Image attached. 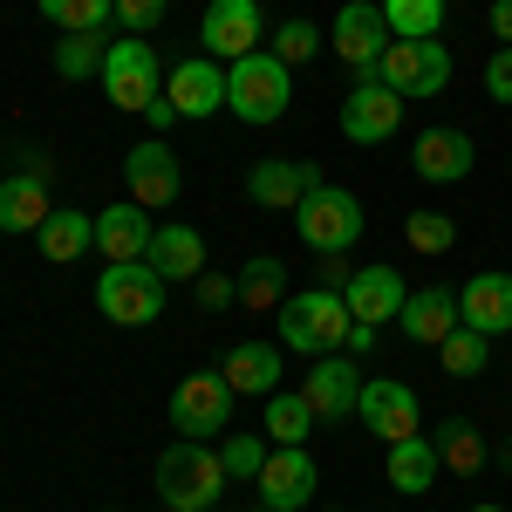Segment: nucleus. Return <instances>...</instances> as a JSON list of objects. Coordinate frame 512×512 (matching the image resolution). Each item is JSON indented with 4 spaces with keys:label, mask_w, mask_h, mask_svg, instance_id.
<instances>
[{
    "label": "nucleus",
    "mask_w": 512,
    "mask_h": 512,
    "mask_svg": "<svg viewBox=\"0 0 512 512\" xmlns=\"http://www.w3.org/2000/svg\"><path fill=\"white\" fill-rule=\"evenodd\" d=\"M349 355H376V328H369V321H355V328H349Z\"/></svg>",
    "instance_id": "37998d69"
},
{
    "label": "nucleus",
    "mask_w": 512,
    "mask_h": 512,
    "mask_svg": "<svg viewBox=\"0 0 512 512\" xmlns=\"http://www.w3.org/2000/svg\"><path fill=\"white\" fill-rule=\"evenodd\" d=\"M362 198L342 192V185H315V192L294 205V233L308 253H349L355 239H362Z\"/></svg>",
    "instance_id": "423d86ee"
},
{
    "label": "nucleus",
    "mask_w": 512,
    "mask_h": 512,
    "mask_svg": "<svg viewBox=\"0 0 512 512\" xmlns=\"http://www.w3.org/2000/svg\"><path fill=\"white\" fill-rule=\"evenodd\" d=\"M103 55H110V35H62L55 41V76L62 82L103 76Z\"/></svg>",
    "instance_id": "72a5a7b5"
},
{
    "label": "nucleus",
    "mask_w": 512,
    "mask_h": 512,
    "mask_svg": "<svg viewBox=\"0 0 512 512\" xmlns=\"http://www.w3.org/2000/svg\"><path fill=\"white\" fill-rule=\"evenodd\" d=\"M144 123H151V130H171V123H178V110H171V96H158V103L144 110Z\"/></svg>",
    "instance_id": "c03bdc74"
},
{
    "label": "nucleus",
    "mask_w": 512,
    "mask_h": 512,
    "mask_svg": "<svg viewBox=\"0 0 512 512\" xmlns=\"http://www.w3.org/2000/svg\"><path fill=\"white\" fill-rule=\"evenodd\" d=\"M396 328H403V342H417V349H437V342L458 328V287H417V294L403 301Z\"/></svg>",
    "instance_id": "4be33fe9"
},
{
    "label": "nucleus",
    "mask_w": 512,
    "mask_h": 512,
    "mask_svg": "<svg viewBox=\"0 0 512 512\" xmlns=\"http://www.w3.org/2000/svg\"><path fill=\"white\" fill-rule=\"evenodd\" d=\"M383 478H390L403 499H424L437 478H444V465H437V444H431L424 431H417V437H396V444H390V465H383Z\"/></svg>",
    "instance_id": "b1692460"
},
{
    "label": "nucleus",
    "mask_w": 512,
    "mask_h": 512,
    "mask_svg": "<svg viewBox=\"0 0 512 512\" xmlns=\"http://www.w3.org/2000/svg\"><path fill=\"white\" fill-rule=\"evenodd\" d=\"M233 383L219 376V369H198V376H185L178 390H171V424H178V437H198V444H212V437L233 431Z\"/></svg>",
    "instance_id": "0eeeda50"
},
{
    "label": "nucleus",
    "mask_w": 512,
    "mask_h": 512,
    "mask_svg": "<svg viewBox=\"0 0 512 512\" xmlns=\"http://www.w3.org/2000/svg\"><path fill=\"white\" fill-rule=\"evenodd\" d=\"M506 465H512V437H506Z\"/></svg>",
    "instance_id": "a18cd8bd"
},
{
    "label": "nucleus",
    "mask_w": 512,
    "mask_h": 512,
    "mask_svg": "<svg viewBox=\"0 0 512 512\" xmlns=\"http://www.w3.org/2000/svg\"><path fill=\"white\" fill-rule=\"evenodd\" d=\"M198 41L212 62H239V55H260L267 48V7L260 0H212L198 14Z\"/></svg>",
    "instance_id": "6e6552de"
},
{
    "label": "nucleus",
    "mask_w": 512,
    "mask_h": 512,
    "mask_svg": "<svg viewBox=\"0 0 512 512\" xmlns=\"http://www.w3.org/2000/svg\"><path fill=\"white\" fill-rule=\"evenodd\" d=\"M444 7H451V0H444Z\"/></svg>",
    "instance_id": "09e8293b"
},
{
    "label": "nucleus",
    "mask_w": 512,
    "mask_h": 512,
    "mask_svg": "<svg viewBox=\"0 0 512 512\" xmlns=\"http://www.w3.org/2000/svg\"><path fill=\"white\" fill-rule=\"evenodd\" d=\"M383 21L396 41H437L444 28V0H383Z\"/></svg>",
    "instance_id": "473e14b6"
},
{
    "label": "nucleus",
    "mask_w": 512,
    "mask_h": 512,
    "mask_svg": "<svg viewBox=\"0 0 512 512\" xmlns=\"http://www.w3.org/2000/svg\"><path fill=\"white\" fill-rule=\"evenodd\" d=\"M253 512H274V506H253Z\"/></svg>",
    "instance_id": "de8ad7c7"
},
{
    "label": "nucleus",
    "mask_w": 512,
    "mask_h": 512,
    "mask_svg": "<svg viewBox=\"0 0 512 512\" xmlns=\"http://www.w3.org/2000/svg\"><path fill=\"white\" fill-rule=\"evenodd\" d=\"M151 212L137 205V198H123V205H103L96 212V253L103 260H144L151 253Z\"/></svg>",
    "instance_id": "412c9836"
},
{
    "label": "nucleus",
    "mask_w": 512,
    "mask_h": 512,
    "mask_svg": "<svg viewBox=\"0 0 512 512\" xmlns=\"http://www.w3.org/2000/svg\"><path fill=\"white\" fill-rule=\"evenodd\" d=\"M164 96H171V110H178L185 123L219 117V110H226V62H212V55L178 62V69L164 76Z\"/></svg>",
    "instance_id": "dca6fc26"
},
{
    "label": "nucleus",
    "mask_w": 512,
    "mask_h": 512,
    "mask_svg": "<svg viewBox=\"0 0 512 512\" xmlns=\"http://www.w3.org/2000/svg\"><path fill=\"white\" fill-rule=\"evenodd\" d=\"M35 7L62 35H110V21H117V0H35Z\"/></svg>",
    "instance_id": "c756f323"
},
{
    "label": "nucleus",
    "mask_w": 512,
    "mask_h": 512,
    "mask_svg": "<svg viewBox=\"0 0 512 512\" xmlns=\"http://www.w3.org/2000/svg\"><path fill=\"white\" fill-rule=\"evenodd\" d=\"M472 512H499V506H472Z\"/></svg>",
    "instance_id": "49530a36"
},
{
    "label": "nucleus",
    "mask_w": 512,
    "mask_h": 512,
    "mask_svg": "<svg viewBox=\"0 0 512 512\" xmlns=\"http://www.w3.org/2000/svg\"><path fill=\"white\" fill-rule=\"evenodd\" d=\"M198 301H205V308H226V301H239V294H233L226 274H198Z\"/></svg>",
    "instance_id": "a19ab883"
},
{
    "label": "nucleus",
    "mask_w": 512,
    "mask_h": 512,
    "mask_svg": "<svg viewBox=\"0 0 512 512\" xmlns=\"http://www.w3.org/2000/svg\"><path fill=\"white\" fill-rule=\"evenodd\" d=\"M458 321L478 328V335H512V274L485 267L458 287Z\"/></svg>",
    "instance_id": "6ab92c4d"
},
{
    "label": "nucleus",
    "mask_w": 512,
    "mask_h": 512,
    "mask_svg": "<svg viewBox=\"0 0 512 512\" xmlns=\"http://www.w3.org/2000/svg\"><path fill=\"white\" fill-rule=\"evenodd\" d=\"M239 308H253V315H274L280 301H287V260H274V253H260V260H246L233 280Z\"/></svg>",
    "instance_id": "cd10ccee"
},
{
    "label": "nucleus",
    "mask_w": 512,
    "mask_h": 512,
    "mask_svg": "<svg viewBox=\"0 0 512 512\" xmlns=\"http://www.w3.org/2000/svg\"><path fill=\"white\" fill-rule=\"evenodd\" d=\"M287 103H294V69L280 62L274 48L226 62V110H233L239 123H280Z\"/></svg>",
    "instance_id": "7ed1b4c3"
},
{
    "label": "nucleus",
    "mask_w": 512,
    "mask_h": 512,
    "mask_svg": "<svg viewBox=\"0 0 512 512\" xmlns=\"http://www.w3.org/2000/svg\"><path fill=\"white\" fill-rule=\"evenodd\" d=\"M349 315L355 321H369V328H383V321H396L403 315V301H410V287H403V274L396 267H383V260H369V267H355V280H349Z\"/></svg>",
    "instance_id": "aec40b11"
},
{
    "label": "nucleus",
    "mask_w": 512,
    "mask_h": 512,
    "mask_svg": "<svg viewBox=\"0 0 512 512\" xmlns=\"http://www.w3.org/2000/svg\"><path fill=\"white\" fill-rule=\"evenodd\" d=\"M390 21H383V0H342V14H335V28H328V48L349 62L355 76H376V62H383V48H390Z\"/></svg>",
    "instance_id": "9d476101"
},
{
    "label": "nucleus",
    "mask_w": 512,
    "mask_h": 512,
    "mask_svg": "<svg viewBox=\"0 0 512 512\" xmlns=\"http://www.w3.org/2000/svg\"><path fill=\"white\" fill-rule=\"evenodd\" d=\"M485 96H492V103H512V48H499V55L485 62Z\"/></svg>",
    "instance_id": "58836bf2"
},
{
    "label": "nucleus",
    "mask_w": 512,
    "mask_h": 512,
    "mask_svg": "<svg viewBox=\"0 0 512 512\" xmlns=\"http://www.w3.org/2000/svg\"><path fill=\"white\" fill-rule=\"evenodd\" d=\"M144 260L158 267L164 287H171V280H198L205 274V233H198V226H158Z\"/></svg>",
    "instance_id": "393cba45"
},
{
    "label": "nucleus",
    "mask_w": 512,
    "mask_h": 512,
    "mask_svg": "<svg viewBox=\"0 0 512 512\" xmlns=\"http://www.w3.org/2000/svg\"><path fill=\"white\" fill-rule=\"evenodd\" d=\"M437 362H444V376H458V383H472L485 376V362H492V335H478V328H451L444 342H437Z\"/></svg>",
    "instance_id": "7c9ffc66"
},
{
    "label": "nucleus",
    "mask_w": 512,
    "mask_h": 512,
    "mask_svg": "<svg viewBox=\"0 0 512 512\" xmlns=\"http://www.w3.org/2000/svg\"><path fill=\"white\" fill-rule=\"evenodd\" d=\"M226 492V465H219V444H198V437H178L158 458V499L164 512H212Z\"/></svg>",
    "instance_id": "f03ea898"
},
{
    "label": "nucleus",
    "mask_w": 512,
    "mask_h": 512,
    "mask_svg": "<svg viewBox=\"0 0 512 512\" xmlns=\"http://www.w3.org/2000/svg\"><path fill=\"white\" fill-rule=\"evenodd\" d=\"M301 396L315 403V417L321 424H349V410H355V396H362V369H355V355H315V369L301 376Z\"/></svg>",
    "instance_id": "2eb2a0df"
},
{
    "label": "nucleus",
    "mask_w": 512,
    "mask_h": 512,
    "mask_svg": "<svg viewBox=\"0 0 512 512\" xmlns=\"http://www.w3.org/2000/svg\"><path fill=\"white\" fill-rule=\"evenodd\" d=\"M315 185H328V178H321L315 164H294V158H260L246 171V198H253L260 212H294Z\"/></svg>",
    "instance_id": "f3484780"
},
{
    "label": "nucleus",
    "mask_w": 512,
    "mask_h": 512,
    "mask_svg": "<svg viewBox=\"0 0 512 512\" xmlns=\"http://www.w3.org/2000/svg\"><path fill=\"white\" fill-rule=\"evenodd\" d=\"M123 178H130V198H137L144 212H158V205H171V198L185 192V164H178V151H171L164 137L130 144V151H123Z\"/></svg>",
    "instance_id": "f8f14e48"
},
{
    "label": "nucleus",
    "mask_w": 512,
    "mask_h": 512,
    "mask_svg": "<svg viewBox=\"0 0 512 512\" xmlns=\"http://www.w3.org/2000/svg\"><path fill=\"white\" fill-rule=\"evenodd\" d=\"M274 328H280V349H294V355H335V349H349V301L342 294H328V287H308V294H287L274 308Z\"/></svg>",
    "instance_id": "f257e3e1"
},
{
    "label": "nucleus",
    "mask_w": 512,
    "mask_h": 512,
    "mask_svg": "<svg viewBox=\"0 0 512 512\" xmlns=\"http://www.w3.org/2000/svg\"><path fill=\"white\" fill-rule=\"evenodd\" d=\"M103 96L117 103L123 117H144L151 103L164 96V69H158V48L144 35H123V41H110V55H103Z\"/></svg>",
    "instance_id": "20e7f679"
},
{
    "label": "nucleus",
    "mask_w": 512,
    "mask_h": 512,
    "mask_svg": "<svg viewBox=\"0 0 512 512\" xmlns=\"http://www.w3.org/2000/svg\"><path fill=\"white\" fill-rule=\"evenodd\" d=\"M396 130H403V96H396L390 82L362 76L349 96H342V137H349V144H390Z\"/></svg>",
    "instance_id": "ddd939ff"
},
{
    "label": "nucleus",
    "mask_w": 512,
    "mask_h": 512,
    "mask_svg": "<svg viewBox=\"0 0 512 512\" xmlns=\"http://www.w3.org/2000/svg\"><path fill=\"white\" fill-rule=\"evenodd\" d=\"M431 444H437V465H444V472H458V478L485 472V437H478V424H465V417H451Z\"/></svg>",
    "instance_id": "c85d7f7f"
},
{
    "label": "nucleus",
    "mask_w": 512,
    "mask_h": 512,
    "mask_svg": "<svg viewBox=\"0 0 512 512\" xmlns=\"http://www.w3.org/2000/svg\"><path fill=\"white\" fill-rule=\"evenodd\" d=\"M41 260H55V267H69V260H82L89 246H96V219L82 212V205H55L48 212V226H41Z\"/></svg>",
    "instance_id": "bb28decb"
},
{
    "label": "nucleus",
    "mask_w": 512,
    "mask_h": 512,
    "mask_svg": "<svg viewBox=\"0 0 512 512\" xmlns=\"http://www.w3.org/2000/svg\"><path fill=\"white\" fill-rule=\"evenodd\" d=\"M212 512H219V506H212Z\"/></svg>",
    "instance_id": "8fccbe9b"
},
{
    "label": "nucleus",
    "mask_w": 512,
    "mask_h": 512,
    "mask_svg": "<svg viewBox=\"0 0 512 512\" xmlns=\"http://www.w3.org/2000/svg\"><path fill=\"white\" fill-rule=\"evenodd\" d=\"M219 465H226V478H260V465H267V437L226 431L219 437Z\"/></svg>",
    "instance_id": "e433bc0d"
},
{
    "label": "nucleus",
    "mask_w": 512,
    "mask_h": 512,
    "mask_svg": "<svg viewBox=\"0 0 512 512\" xmlns=\"http://www.w3.org/2000/svg\"><path fill=\"white\" fill-rule=\"evenodd\" d=\"M410 164H417V178H424V185H458V178H472L478 144L465 137V130L437 123V130H424V137H417V151H410Z\"/></svg>",
    "instance_id": "a211bd4d"
},
{
    "label": "nucleus",
    "mask_w": 512,
    "mask_h": 512,
    "mask_svg": "<svg viewBox=\"0 0 512 512\" xmlns=\"http://www.w3.org/2000/svg\"><path fill=\"white\" fill-rule=\"evenodd\" d=\"M492 35H499V48H512V0H492Z\"/></svg>",
    "instance_id": "79ce46f5"
},
{
    "label": "nucleus",
    "mask_w": 512,
    "mask_h": 512,
    "mask_svg": "<svg viewBox=\"0 0 512 512\" xmlns=\"http://www.w3.org/2000/svg\"><path fill=\"white\" fill-rule=\"evenodd\" d=\"M48 178H28V171H14V178H0V233H41L48 226Z\"/></svg>",
    "instance_id": "a878e982"
},
{
    "label": "nucleus",
    "mask_w": 512,
    "mask_h": 512,
    "mask_svg": "<svg viewBox=\"0 0 512 512\" xmlns=\"http://www.w3.org/2000/svg\"><path fill=\"white\" fill-rule=\"evenodd\" d=\"M355 417L383 437V444H396V437H417V424H424L417 390H410V383H396V376H369V383H362V396H355Z\"/></svg>",
    "instance_id": "4468645a"
},
{
    "label": "nucleus",
    "mask_w": 512,
    "mask_h": 512,
    "mask_svg": "<svg viewBox=\"0 0 512 512\" xmlns=\"http://www.w3.org/2000/svg\"><path fill=\"white\" fill-rule=\"evenodd\" d=\"M349 253H321V280L315 287H328V294H349Z\"/></svg>",
    "instance_id": "ea45409f"
},
{
    "label": "nucleus",
    "mask_w": 512,
    "mask_h": 512,
    "mask_svg": "<svg viewBox=\"0 0 512 512\" xmlns=\"http://www.w3.org/2000/svg\"><path fill=\"white\" fill-rule=\"evenodd\" d=\"M267 48H274L287 69H301V62H315L321 48H328V35H321L315 21H301V14H294V21H280L274 35H267Z\"/></svg>",
    "instance_id": "f704fd0d"
},
{
    "label": "nucleus",
    "mask_w": 512,
    "mask_h": 512,
    "mask_svg": "<svg viewBox=\"0 0 512 512\" xmlns=\"http://www.w3.org/2000/svg\"><path fill=\"white\" fill-rule=\"evenodd\" d=\"M253 485H260V506H274V512H301V506H315L321 472H315V458H308V444H274Z\"/></svg>",
    "instance_id": "9b49d317"
},
{
    "label": "nucleus",
    "mask_w": 512,
    "mask_h": 512,
    "mask_svg": "<svg viewBox=\"0 0 512 512\" xmlns=\"http://www.w3.org/2000/svg\"><path fill=\"white\" fill-rule=\"evenodd\" d=\"M376 82H390L396 96H437L451 82V48L444 41H390L383 62H376Z\"/></svg>",
    "instance_id": "1a4fd4ad"
},
{
    "label": "nucleus",
    "mask_w": 512,
    "mask_h": 512,
    "mask_svg": "<svg viewBox=\"0 0 512 512\" xmlns=\"http://www.w3.org/2000/svg\"><path fill=\"white\" fill-rule=\"evenodd\" d=\"M164 21V0H117V28L123 35H151Z\"/></svg>",
    "instance_id": "4c0bfd02"
},
{
    "label": "nucleus",
    "mask_w": 512,
    "mask_h": 512,
    "mask_svg": "<svg viewBox=\"0 0 512 512\" xmlns=\"http://www.w3.org/2000/svg\"><path fill=\"white\" fill-rule=\"evenodd\" d=\"M96 308L117 321V328H151L164 315V280L151 260H110L96 274Z\"/></svg>",
    "instance_id": "39448f33"
},
{
    "label": "nucleus",
    "mask_w": 512,
    "mask_h": 512,
    "mask_svg": "<svg viewBox=\"0 0 512 512\" xmlns=\"http://www.w3.org/2000/svg\"><path fill=\"white\" fill-rule=\"evenodd\" d=\"M321 417H315V403L301 390H274L267 396V437L274 444H308V431H315Z\"/></svg>",
    "instance_id": "2f4dec72"
},
{
    "label": "nucleus",
    "mask_w": 512,
    "mask_h": 512,
    "mask_svg": "<svg viewBox=\"0 0 512 512\" xmlns=\"http://www.w3.org/2000/svg\"><path fill=\"white\" fill-rule=\"evenodd\" d=\"M403 239H410V253L437 260V253H451V246H458V226H451L444 212H431V205H424V212H410V219H403Z\"/></svg>",
    "instance_id": "c9c22d12"
},
{
    "label": "nucleus",
    "mask_w": 512,
    "mask_h": 512,
    "mask_svg": "<svg viewBox=\"0 0 512 512\" xmlns=\"http://www.w3.org/2000/svg\"><path fill=\"white\" fill-rule=\"evenodd\" d=\"M219 376L233 383V396H274L280 390V342H239V349H226Z\"/></svg>",
    "instance_id": "5701e85b"
}]
</instances>
